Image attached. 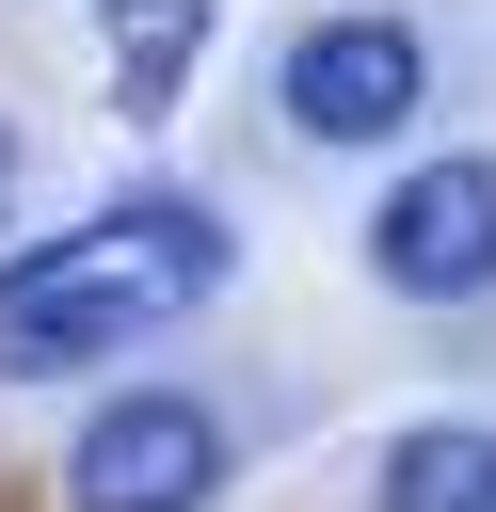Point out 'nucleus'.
Instances as JSON below:
<instances>
[{
	"label": "nucleus",
	"mask_w": 496,
	"mask_h": 512,
	"mask_svg": "<svg viewBox=\"0 0 496 512\" xmlns=\"http://www.w3.org/2000/svg\"><path fill=\"white\" fill-rule=\"evenodd\" d=\"M208 288H224V224L192 192H128L80 240L0 272V352L16 368H96V352H144L160 320H192Z\"/></svg>",
	"instance_id": "nucleus-1"
},
{
	"label": "nucleus",
	"mask_w": 496,
	"mask_h": 512,
	"mask_svg": "<svg viewBox=\"0 0 496 512\" xmlns=\"http://www.w3.org/2000/svg\"><path fill=\"white\" fill-rule=\"evenodd\" d=\"M208 480H224V416L176 384L80 416V448H64V512H208Z\"/></svg>",
	"instance_id": "nucleus-2"
},
{
	"label": "nucleus",
	"mask_w": 496,
	"mask_h": 512,
	"mask_svg": "<svg viewBox=\"0 0 496 512\" xmlns=\"http://www.w3.org/2000/svg\"><path fill=\"white\" fill-rule=\"evenodd\" d=\"M368 272L400 304H480L496 288V160H416L368 208Z\"/></svg>",
	"instance_id": "nucleus-3"
},
{
	"label": "nucleus",
	"mask_w": 496,
	"mask_h": 512,
	"mask_svg": "<svg viewBox=\"0 0 496 512\" xmlns=\"http://www.w3.org/2000/svg\"><path fill=\"white\" fill-rule=\"evenodd\" d=\"M416 96H432L416 16H320L288 48V128L304 144H384V128H416Z\"/></svg>",
	"instance_id": "nucleus-4"
},
{
	"label": "nucleus",
	"mask_w": 496,
	"mask_h": 512,
	"mask_svg": "<svg viewBox=\"0 0 496 512\" xmlns=\"http://www.w3.org/2000/svg\"><path fill=\"white\" fill-rule=\"evenodd\" d=\"M384 512H496V432H400Z\"/></svg>",
	"instance_id": "nucleus-5"
},
{
	"label": "nucleus",
	"mask_w": 496,
	"mask_h": 512,
	"mask_svg": "<svg viewBox=\"0 0 496 512\" xmlns=\"http://www.w3.org/2000/svg\"><path fill=\"white\" fill-rule=\"evenodd\" d=\"M192 32H208V0H128V48H112V96H128V112H160V96L192 80Z\"/></svg>",
	"instance_id": "nucleus-6"
},
{
	"label": "nucleus",
	"mask_w": 496,
	"mask_h": 512,
	"mask_svg": "<svg viewBox=\"0 0 496 512\" xmlns=\"http://www.w3.org/2000/svg\"><path fill=\"white\" fill-rule=\"evenodd\" d=\"M0 192H16V128H0Z\"/></svg>",
	"instance_id": "nucleus-7"
}]
</instances>
